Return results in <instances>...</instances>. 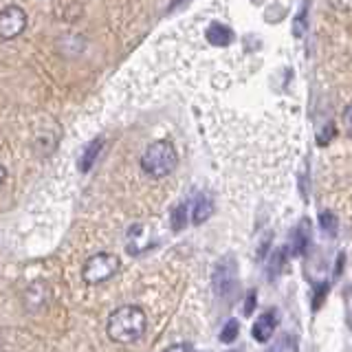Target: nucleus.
<instances>
[{
    "instance_id": "16",
    "label": "nucleus",
    "mask_w": 352,
    "mask_h": 352,
    "mask_svg": "<svg viewBox=\"0 0 352 352\" xmlns=\"http://www.w3.org/2000/svg\"><path fill=\"white\" fill-rule=\"evenodd\" d=\"M337 135V130H335V124H328L326 128H324V132H322V137L317 139V143L319 146H328V141L333 139Z\"/></svg>"
},
{
    "instance_id": "20",
    "label": "nucleus",
    "mask_w": 352,
    "mask_h": 352,
    "mask_svg": "<svg viewBox=\"0 0 352 352\" xmlns=\"http://www.w3.org/2000/svg\"><path fill=\"white\" fill-rule=\"evenodd\" d=\"M165 352H192V346H187V344H174V346H170Z\"/></svg>"
},
{
    "instance_id": "21",
    "label": "nucleus",
    "mask_w": 352,
    "mask_h": 352,
    "mask_svg": "<svg viewBox=\"0 0 352 352\" xmlns=\"http://www.w3.org/2000/svg\"><path fill=\"white\" fill-rule=\"evenodd\" d=\"M5 179H7V170H5V165H0V185L5 183Z\"/></svg>"
},
{
    "instance_id": "13",
    "label": "nucleus",
    "mask_w": 352,
    "mask_h": 352,
    "mask_svg": "<svg viewBox=\"0 0 352 352\" xmlns=\"http://www.w3.org/2000/svg\"><path fill=\"white\" fill-rule=\"evenodd\" d=\"M238 333H240L238 322H236V319H229V322L225 324V328H223V333H220V341H223V344H231V341H236Z\"/></svg>"
},
{
    "instance_id": "18",
    "label": "nucleus",
    "mask_w": 352,
    "mask_h": 352,
    "mask_svg": "<svg viewBox=\"0 0 352 352\" xmlns=\"http://www.w3.org/2000/svg\"><path fill=\"white\" fill-rule=\"evenodd\" d=\"M341 119H344V126L348 132H352V104L344 110V115H341Z\"/></svg>"
},
{
    "instance_id": "12",
    "label": "nucleus",
    "mask_w": 352,
    "mask_h": 352,
    "mask_svg": "<svg viewBox=\"0 0 352 352\" xmlns=\"http://www.w3.org/2000/svg\"><path fill=\"white\" fill-rule=\"evenodd\" d=\"M170 223L174 231H183L187 227V205H176L172 209V216H170Z\"/></svg>"
},
{
    "instance_id": "2",
    "label": "nucleus",
    "mask_w": 352,
    "mask_h": 352,
    "mask_svg": "<svg viewBox=\"0 0 352 352\" xmlns=\"http://www.w3.org/2000/svg\"><path fill=\"white\" fill-rule=\"evenodd\" d=\"M176 165H179V154H176L172 143L165 139L150 143L146 152L141 154V170L154 176V179H163V176L172 174Z\"/></svg>"
},
{
    "instance_id": "6",
    "label": "nucleus",
    "mask_w": 352,
    "mask_h": 352,
    "mask_svg": "<svg viewBox=\"0 0 352 352\" xmlns=\"http://www.w3.org/2000/svg\"><path fill=\"white\" fill-rule=\"evenodd\" d=\"M275 328H278V315H275V311H267L264 315L258 317L256 324H253L251 335H253V339H256V341L264 344V341H269L273 337Z\"/></svg>"
},
{
    "instance_id": "9",
    "label": "nucleus",
    "mask_w": 352,
    "mask_h": 352,
    "mask_svg": "<svg viewBox=\"0 0 352 352\" xmlns=\"http://www.w3.org/2000/svg\"><path fill=\"white\" fill-rule=\"evenodd\" d=\"M308 245H311V231H308V223L304 220L291 236V253L293 256H304Z\"/></svg>"
},
{
    "instance_id": "22",
    "label": "nucleus",
    "mask_w": 352,
    "mask_h": 352,
    "mask_svg": "<svg viewBox=\"0 0 352 352\" xmlns=\"http://www.w3.org/2000/svg\"><path fill=\"white\" fill-rule=\"evenodd\" d=\"M183 3H185V0H174V3H172V5H170V11H174V9H176V7H181V5H183Z\"/></svg>"
},
{
    "instance_id": "19",
    "label": "nucleus",
    "mask_w": 352,
    "mask_h": 352,
    "mask_svg": "<svg viewBox=\"0 0 352 352\" xmlns=\"http://www.w3.org/2000/svg\"><path fill=\"white\" fill-rule=\"evenodd\" d=\"M253 306H256V291H251L249 297H247V304H245V315H251L253 313Z\"/></svg>"
},
{
    "instance_id": "15",
    "label": "nucleus",
    "mask_w": 352,
    "mask_h": 352,
    "mask_svg": "<svg viewBox=\"0 0 352 352\" xmlns=\"http://www.w3.org/2000/svg\"><path fill=\"white\" fill-rule=\"evenodd\" d=\"M284 260H286V249H278V251L273 253L271 264H269V275H271V278H275V275L282 271Z\"/></svg>"
},
{
    "instance_id": "11",
    "label": "nucleus",
    "mask_w": 352,
    "mask_h": 352,
    "mask_svg": "<svg viewBox=\"0 0 352 352\" xmlns=\"http://www.w3.org/2000/svg\"><path fill=\"white\" fill-rule=\"evenodd\" d=\"M267 352H300V344H297L295 335L284 333L275 344L267 350Z\"/></svg>"
},
{
    "instance_id": "7",
    "label": "nucleus",
    "mask_w": 352,
    "mask_h": 352,
    "mask_svg": "<svg viewBox=\"0 0 352 352\" xmlns=\"http://www.w3.org/2000/svg\"><path fill=\"white\" fill-rule=\"evenodd\" d=\"M205 38L212 47H229V44L234 42V31L225 25H220V22H212L205 33Z\"/></svg>"
},
{
    "instance_id": "17",
    "label": "nucleus",
    "mask_w": 352,
    "mask_h": 352,
    "mask_svg": "<svg viewBox=\"0 0 352 352\" xmlns=\"http://www.w3.org/2000/svg\"><path fill=\"white\" fill-rule=\"evenodd\" d=\"M330 5H333L337 11H348V9H352V0H330Z\"/></svg>"
},
{
    "instance_id": "10",
    "label": "nucleus",
    "mask_w": 352,
    "mask_h": 352,
    "mask_svg": "<svg viewBox=\"0 0 352 352\" xmlns=\"http://www.w3.org/2000/svg\"><path fill=\"white\" fill-rule=\"evenodd\" d=\"M102 146H104V141L102 139H93L88 146L84 148V152H82V159H80V170L82 172H88L93 168V163L97 161V157H99V150H102Z\"/></svg>"
},
{
    "instance_id": "5",
    "label": "nucleus",
    "mask_w": 352,
    "mask_h": 352,
    "mask_svg": "<svg viewBox=\"0 0 352 352\" xmlns=\"http://www.w3.org/2000/svg\"><path fill=\"white\" fill-rule=\"evenodd\" d=\"M27 27V14L20 7L11 5L0 11V40H14Z\"/></svg>"
},
{
    "instance_id": "4",
    "label": "nucleus",
    "mask_w": 352,
    "mask_h": 352,
    "mask_svg": "<svg viewBox=\"0 0 352 352\" xmlns=\"http://www.w3.org/2000/svg\"><path fill=\"white\" fill-rule=\"evenodd\" d=\"M236 282H238V269H236V260L234 258H223L214 269L212 275V284H214V291L218 297H229L236 289Z\"/></svg>"
},
{
    "instance_id": "1",
    "label": "nucleus",
    "mask_w": 352,
    "mask_h": 352,
    "mask_svg": "<svg viewBox=\"0 0 352 352\" xmlns=\"http://www.w3.org/2000/svg\"><path fill=\"white\" fill-rule=\"evenodd\" d=\"M148 328V317L139 306H121L108 319V337L117 344H132L137 341Z\"/></svg>"
},
{
    "instance_id": "3",
    "label": "nucleus",
    "mask_w": 352,
    "mask_h": 352,
    "mask_svg": "<svg viewBox=\"0 0 352 352\" xmlns=\"http://www.w3.org/2000/svg\"><path fill=\"white\" fill-rule=\"evenodd\" d=\"M117 271H119L117 256H113V253H97V256L86 260L82 269V278L86 284H102L113 278Z\"/></svg>"
},
{
    "instance_id": "14",
    "label": "nucleus",
    "mask_w": 352,
    "mask_h": 352,
    "mask_svg": "<svg viewBox=\"0 0 352 352\" xmlns=\"http://www.w3.org/2000/svg\"><path fill=\"white\" fill-rule=\"evenodd\" d=\"M319 227H322L328 236H335L337 234V218H335V214H330V212L319 214Z\"/></svg>"
},
{
    "instance_id": "8",
    "label": "nucleus",
    "mask_w": 352,
    "mask_h": 352,
    "mask_svg": "<svg viewBox=\"0 0 352 352\" xmlns=\"http://www.w3.org/2000/svg\"><path fill=\"white\" fill-rule=\"evenodd\" d=\"M212 214H214V201L207 194H198L192 205V223L203 225Z\"/></svg>"
}]
</instances>
